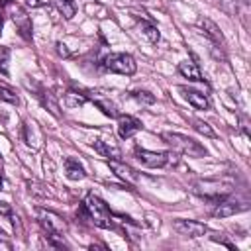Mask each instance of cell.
Wrapping results in <instances>:
<instances>
[{"instance_id":"obj_1","label":"cell","mask_w":251,"mask_h":251,"mask_svg":"<svg viewBox=\"0 0 251 251\" xmlns=\"http://www.w3.org/2000/svg\"><path fill=\"white\" fill-rule=\"evenodd\" d=\"M82 206L88 214V220L96 226V227H104V229H112L114 227V216L108 208V204L96 196L94 192H88L86 198L82 200Z\"/></svg>"},{"instance_id":"obj_2","label":"cell","mask_w":251,"mask_h":251,"mask_svg":"<svg viewBox=\"0 0 251 251\" xmlns=\"http://www.w3.org/2000/svg\"><path fill=\"white\" fill-rule=\"evenodd\" d=\"M161 139L165 143H169L175 151L182 153V155H188V157H204L208 151L204 145H200L196 139L188 137V135H182V133H175V131H165L161 135Z\"/></svg>"},{"instance_id":"obj_3","label":"cell","mask_w":251,"mask_h":251,"mask_svg":"<svg viewBox=\"0 0 251 251\" xmlns=\"http://www.w3.org/2000/svg\"><path fill=\"white\" fill-rule=\"evenodd\" d=\"M102 67L106 71H112V73H118V75H133L137 71V65H135V59L129 55V53H108L104 59H102Z\"/></svg>"},{"instance_id":"obj_4","label":"cell","mask_w":251,"mask_h":251,"mask_svg":"<svg viewBox=\"0 0 251 251\" xmlns=\"http://www.w3.org/2000/svg\"><path fill=\"white\" fill-rule=\"evenodd\" d=\"M194 190H196V194H200L202 198L218 202V200L226 198V196L233 190V184H231V182H222V180H218V178H214V180H198L196 186H194Z\"/></svg>"},{"instance_id":"obj_5","label":"cell","mask_w":251,"mask_h":251,"mask_svg":"<svg viewBox=\"0 0 251 251\" xmlns=\"http://www.w3.org/2000/svg\"><path fill=\"white\" fill-rule=\"evenodd\" d=\"M37 222L39 226L43 227L45 233L49 235H57V237H63L65 231H67V224L63 222V218L51 210H45V208H39L37 210Z\"/></svg>"},{"instance_id":"obj_6","label":"cell","mask_w":251,"mask_h":251,"mask_svg":"<svg viewBox=\"0 0 251 251\" xmlns=\"http://www.w3.org/2000/svg\"><path fill=\"white\" fill-rule=\"evenodd\" d=\"M135 157L151 169H163L167 165H175V155L169 151H147L141 147H135Z\"/></svg>"},{"instance_id":"obj_7","label":"cell","mask_w":251,"mask_h":251,"mask_svg":"<svg viewBox=\"0 0 251 251\" xmlns=\"http://www.w3.org/2000/svg\"><path fill=\"white\" fill-rule=\"evenodd\" d=\"M243 210H247V204H243L239 200H233V198H222V200L216 202V208L212 210V216L214 218H229V216H235Z\"/></svg>"},{"instance_id":"obj_8","label":"cell","mask_w":251,"mask_h":251,"mask_svg":"<svg viewBox=\"0 0 251 251\" xmlns=\"http://www.w3.org/2000/svg\"><path fill=\"white\" fill-rule=\"evenodd\" d=\"M175 229L184 237H202L206 233V226L196 220H176Z\"/></svg>"},{"instance_id":"obj_9","label":"cell","mask_w":251,"mask_h":251,"mask_svg":"<svg viewBox=\"0 0 251 251\" xmlns=\"http://www.w3.org/2000/svg\"><path fill=\"white\" fill-rule=\"evenodd\" d=\"M12 20H14L16 27H18L20 35L24 39H31V20H29L27 12L24 8H20V6H14L12 8Z\"/></svg>"},{"instance_id":"obj_10","label":"cell","mask_w":251,"mask_h":251,"mask_svg":"<svg viewBox=\"0 0 251 251\" xmlns=\"http://www.w3.org/2000/svg\"><path fill=\"white\" fill-rule=\"evenodd\" d=\"M141 127H143L141 122L135 120L133 116H127V114H126V116H118V135H120L122 139L133 137Z\"/></svg>"},{"instance_id":"obj_11","label":"cell","mask_w":251,"mask_h":251,"mask_svg":"<svg viewBox=\"0 0 251 251\" xmlns=\"http://www.w3.org/2000/svg\"><path fill=\"white\" fill-rule=\"evenodd\" d=\"M108 165H110V169L114 171V175H116L118 178H122L124 182H127V184H133V182L139 178L137 171H135V169H131L129 165L122 163L120 159H108Z\"/></svg>"},{"instance_id":"obj_12","label":"cell","mask_w":251,"mask_h":251,"mask_svg":"<svg viewBox=\"0 0 251 251\" xmlns=\"http://www.w3.org/2000/svg\"><path fill=\"white\" fill-rule=\"evenodd\" d=\"M178 90L182 92L184 100H188L196 110H210V100H208V96L204 92L188 88V86H178Z\"/></svg>"},{"instance_id":"obj_13","label":"cell","mask_w":251,"mask_h":251,"mask_svg":"<svg viewBox=\"0 0 251 251\" xmlns=\"http://www.w3.org/2000/svg\"><path fill=\"white\" fill-rule=\"evenodd\" d=\"M198 25L202 27L204 35L212 39V43H214V45H224V43H226V41H224V35H222V29H220V27H218V25H216L212 20L202 18V20L198 22Z\"/></svg>"},{"instance_id":"obj_14","label":"cell","mask_w":251,"mask_h":251,"mask_svg":"<svg viewBox=\"0 0 251 251\" xmlns=\"http://www.w3.org/2000/svg\"><path fill=\"white\" fill-rule=\"evenodd\" d=\"M35 96L39 98V102H41V106L43 108H47L55 118H61V110H59V104H57V100H55V96L49 92V90H45V88H41V86H35Z\"/></svg>"},{"instance_id":"obj_15","label":"cell","mask_w":251,"mask_h":251,"mask_svg":"<svg viewBox=\"0 0 251 251\" xmlns=\"http://www.w3.org/2000/svg\"><path fill=\"white\" fill-rule=\"evenodd\" d=\"M65 175L69 180H82L86 176V171L84 167L78 163V159L75 157H67L65 159Z\"/></svg>"},{"instance_id":"obj_16","label":"cell","mask_w":251,"mask_h":251,"mask_svg":"<svg viewBox=\"0 0 251 251\" xmlns=\"http://www.w3.org/2000/svg\"><path fill=\"white\" fill-rule=\"evenodd\" d=\"M178 73H180L184 78L194 80V82L204 80V76H202V73H200V67H198L196 63H192V61H182V63H178Z\"/></svg>"},{"instance_id":"obj_17","label":"cell","mask_w":251,"mask_h":251,"mask_svg":"<svg viewBox=\"0 0 251 251\" xmlns=\"http://www.w3.org/2000/svg\"><path fill=\"white\" fill-rule=\"evenodd\" d=\"M92 145H94V151H98L102 157H108V159H120L122 157V151L116 145H110V141L94 139Z\"/></svg>"},{"instance_id":"obj_18","label":"cell","mask_w":251,"mask_h":251,"mask_svg":"<svg viewBox=\"0 0 251 251\" xmlns=\"http://www.w3.org/2000/svg\"><path fill=\"white\" fill-rule=\"evenodd\" d=\"M137 18V16H135ZM137 24H139V27H141V31H143V35L151 41V43H157L159 41V29H157V25L153 24V22H149V20H141V18H137Z\"/></svg>"},{"instance_id":"obj_19","label":"cell","mask_w":251,"mask_h":251,"mask_svg":"<svg viewBox=\"0 0 251 251\" xmlns=\"http://www.w3.org/2000/svg\"><path fill=\"white\" fill-rule=\"evenodd\" d=\"M92 102H94V106L104 114V116H108V118H118L120 114H118V110H116V106L110 102V100H104V98H94L92 96Z\"/></svg>"},{"instance_id":"obj_20","label":"cell","mask_w":251,"mask_h":251,"mask_svg":"<svg viewBox=\"0 0 251 251\" xmlns=\"http://www.w3.org/2000/svg\"><path fill=\"white\" fill-rule=\"evenodd\" d=\"M55 6H57V10L63 14L65 20H71V18L76 14V4H75V0H55Z\"/></svg>"},{"instance_id":"obj_21","label":"cell","mask_w":251,"mask_h":251,"mask_svg":"<svg viewBox=\"0 0 251 251\" xmlns=\"http://www.w3.org/2000/svg\"><path fill=\"white\" fill-rule=\"evenodd\" d=\"M86 100H88V96H86V94H82V92L69 90V92L65 94V106H67V108H76V106H82Z\"/></svg>"},{"instance_id":"obj_22","label":"cell","mask_w":251,"mask_h":251,"mask_svg":"<svg viewBox=\"0 0 251 251\" xmlns=\"http://www.w3.org/2000/svg\"><path fill=\"white\" fill-rule=\"evenodd\" d=\"M192 127L198 131V133H202V135H206V137H216V131L212 129V126L210 124H206L204 120H192Z\"/></svg>"},{"instance_id":"obj_23","label":"cell","mask_w":251,"mask_h":251,"mask_svg":"<svg viewBox=\"0 0 251 251\" xmlns=\"http://www.w3.org/2000/svg\"><path fill=\"white\" fill-rule=\"evenodd\" d=\"M131 98L137 100L139 104H153L155 102V96L149 90H133L131 92Z\"/></svg>"},{"instance_id":"obj_24","label":"cell","mask_w":251,"mask_h":251,"mask_svg":"<svg viewBox=\"0 0 251 251\" xmlns=\"http://www.w3.org/2000/svg\"><path fill=\"white\" fill-rule=\"evenodd\" d=\"M0 100H2V102H8V104H18V102H20V100H18V94H16L12 88L4 86V84H0Z\"/></svg>"},{"instance_id":"obj_25","label":"cell","mask_w":251,"mask_h":251,"mask_svg":"<svg viewBox=\"0 0 251 251\" xmlns=\"http://www.w3.org/2000/svg\"><path fill=\"white\" fill-rule=\"evenodd\" d=\"M8 49H2V55H0V73L6 76L8 75Z\"/></svg>"},{"instance_id":"obj_26","label":"cell","mask_w":251,"mask_h":251,"mask_svg":"<svg viewBox=\"0 0 251 251\" xmlns=\"http://www.w3.org/2000/svg\"><path fill=\"white\" fill-rule=\"evenodd\" d=\"M0 214H2V216H8V218H12V208H10L6 202H2V200H0Z\"/></svg>"},{"instance_id":"obj_27","label":"cell","mask_w":251,"mask_h":251,"mask_svg":"<svg viewBox=\"0 0 251 251\" xmlns=\"http://www.w3.org/2000/svg\"><path fill=\"white\" fill-rule=\"evenodd\" d=\"M57 53H59V57H69L67 45H65V43H57Z\"/></svg>"},{"instance_id":"obj_28","label":"cell","mask_w":251,"mask_h":251,"mask_svg":"<svg viewBox=\"0 0 251 251\" xmlns=\"http://www.w3.org/2000/svg\"><path fill=\"white\" fill-rule=\"evenodd\" d=\"M212 241H218V243L226 245L227 249H235V245H233V243H229V241H226V239H222V237H218V235H212Z\"/></svg>"},{"instance_id":"obj_29","label":"cell","mask_w":251,"mask_h":251,"mask_svg":"<svg viewBox=\"0 0 251 251\" xmlns=\"http://www.w3.org/2000/svg\"><path fill=\"white\" fill-rule=\"evenodd\" d=\"M25 4L29 8H37V6H41V0H25Z\"/></svg>"},{"instance_id":"obj_30","label":"cell","mask_w":251,"mask_h":251,"mask_svg":"<svg viewBox=\"0 0 251 251\" xmlns=\"http://www.w3.org/2000/svg\"><path fill=\"white\" fill-rule=\"evenodd\" d=\"M90 249H104V251H106L108 247H106V245H102V243H92V245H90Z\"/></svg>"},{"instance_id":"obj_31","label":"cell","mask_w":251,"mask_h":251,"mask_svg":"<svg viewBox=\"0 0 251 251\" xmlns=\"http://www.w3.org/2000/svg\"><path fill=\"white\" fill-rule=\"evenodd\" d=\"M4 6H10V0H0V8H4Z\"/></svg>"},{"instance_id":"obj_32","label":"cell","mask_w":251,"mask_h":251,"mask_svg":"<svg viewBox=\"0 0 251 251\" xmlns=\"http://www.w3.org/2000/svg\"><path fill=\"white\" fill-rule=\"evenodd\" d=\"M4 188V180H2V175H0V190Z\"/></svg>"},{"instance_id":"obj_33","label":"cell","mask_w":251,"mask_h":251,"mask_svg":"<svg viewBox=\"0 0 251 251\" xmlns=\"http://www.w3.org/2000/svg\"><path fill=\"white\" fill-rule=\"evenodd\" d=\"M2 24H4V22H2V16H0V31H2Z\"/></svg>"}]
</instances>
